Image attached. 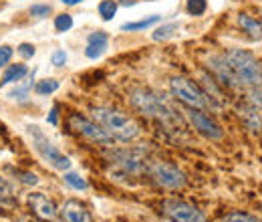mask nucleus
<instances>
[{
	"label": "nucleus",
	"instance_id": "obj_1",
	"mask_svg": "<svg viewBox=\"0 0 262 222\" xmlns=\"http://www.w3.org/2000/svg\"><path fill=\"white\" fill-rule=\"evenodd\" d=\"M93 119L97 122L99 126L103 127L113 139L119 142H131L139 135V126L131 119L129 115L111 109V107H93L91 109Z\"/></svg>",
	"mask_w": 262,
	"mask_h": 222
},
{
	"label": "nucleus",
	"instance_id": "obj_2",
	"mask_svg": "<svg viewBox=\"0 0 262 222\" xmlns=\"http://www.w3.org/2000/svg\"><path fill=\"white\" fill-rule=\"evenodd\" d=\"M224 57L240 85H246V87L262 85V67L252 53L242 51V49H232Z\"/></svg>",
	"mask_w": 262,
	"mask_h": 222
},
{
	"label": "nucleus",
	"instance_id": "obj_3",
	"mask_svg": "<svg viewBox=\"0 0 262 222\" xmlns=\"http://www.w3.org/2000/svg\"><path fill=\"white\" fill-rule=\"evenodd\" d=\"M131 105L139 113H143L147 117H156L160 122H171V119H176L173 109L169 107V103L165 101L164 97L154 93V91H147V89L133 91L131 93Z\"/></svg>",
	"mask_w": 262,
	"mask_h": 222
},
{
	"label": "nucleus",
	"instance_id": "obj_4",
	"mask_svg": "<svg viewBox=\"0 0 262 222\" xmlns=\"http://www.w3.org/2000/svg\"><path fill=\"white\" fill-rule=\"evenodd\" d=\"M29 133H31V137H33V146L34 150L38 152V156L45 159V162H49L55 170H61V172H65L71 168V159L63 156L55 146H53V142L38 129L36 126H29Z\"/></svg>",
	"mask_w": 262,
	"mask_h": 222
},
{
	"label": "nucleus",
	"instance_id": "obj_5",
	"mask_svg": "<svg viewBox=\"0 0 262 222\" xmlns=\"http://www.w3.org/2000/svg\"><path fill=\"white\" fill-rule=\"evenodd\" d=\"M169 87H171V93L173 97H178L182 103H186L188 107L192 109H204L210 105L206 93L198 87L194 81L186 79V77H173L169 81Z\"/></svg>",
	"mask_w": 262,
	"mask_h": 222
},
{
	"label": "nucleus",
	"instance_id": "obj_6",
	"mask_svg": "<svg viewBox=\"0 0 262 222\" xmlns=\"http://www.w3.org/2000/svg\"><path fill=\"white\" fill-rule=\"evenodd\" d=\"M149 174L151 178L167 190H180L186 186V176L182 170H178L169 162H151L149 164Z\"/></svg>",
	"mask_w": 262,
	"mask_h": 222
},
{
	"label": "nucleus",
	"instance_id": "obj_7",
	"mask_svg": "<svg viewBox=\"0 0 262 222\" xmlns=\"http://www.w3.org/2000/svg\"><path fill=\"white\" fill-rule=\"evenodd\" d=\"M145 150H121V152H113V164H115V176H137L143 170L145 164Z\"/></svg>",
	"mask_w": 262,
	"mask_h": 222
},
{
	"label": "nucleus",
	"instance_id": "obj_8",
	"mask_svg": "<svg viewBox=\"0 0 262 222\" xmlns=\"http://www.w3.org/2000/svg\"><path fill=\"white\" fill-rule=\"evenodd\" d=\"M162 210L171 222H206L204 212L184 200H165Z\"/></svg>",
	"mask_w": 262,
	"mask_h": 222
},
{
	"label": "nucleus",
	"instance_id": "obj_9",
	"mask_svg": "<svg viewBox=\"0 0 262 222\" xmlns=\"http://www.w3.org/2000/svg\"><path fill=\"white\" fill-rule=\"evenodd\" d=\"M71 127L81 133L83 137H87L89 142L93 144H101V146H111L113 144V137L99 126L97 122H91L87 117H81V115H73L71 117Z\"/></svg>",
	"mask_w": 262,
	"mask_h": 222
},
{
	"label": "nucleus",
	"instance_id": "obj_10",
	"mask_svg": "<svg viewBox=\"0 0 262 222\" xmlns=\"http://www.w3.org/2000/svg\"><path fill=\"white\" fill-rule=\"evenodd\" d=\"M188 119L192 122L194 129H198V131H200L202 135H206L208 139H222V135H224L222 127L218 126L208 113H204L202 109H192V107H190Z\"/></svg>",
	"mask_w": 262,
	"mask_h": 222
},
{
	"label": "nucleus",
	"instance_id": "obj_11",
	"mask_svg": "<svg viewBox=\"0 0 262 222\" xmlns=\"http://www.w3.org/2000/svg\"><path fill=\"white\" fill-rule=\"evenodd\" d=\"M29 204L38 218H42V220H55L57 218V206L53 204V200L47 194H42V192L29 194Z\"/></svg>",
	"mask_w": 262,
	"mask_h": 222
},
{
	"label": "nucleus",
	"instance_id": "obj_12",
	"mask_svg": "<svg viewBox=\"0 0 262 222\" xmlns=\"http://www.w3.org/2000/svg\"><path fill=\"white\" fill-rule=\"evenodd\" d=\"M61 216L65 222H93L91 212L79 200H67L61 208Z\"/></svg>",
	"mask_w": 262,
	"mask_h": 222
},
{
	"label": "nucleus",
	"instance_id": "obj_13",
	"mask_svg": "<svg viewBox=\"0 0 262 222\" xmlns=\"http://www.w3.org/2000/svg\"><path fill=\"white\" fill-rule=\"evenodd\" d=\"M210 69L216 73V77L220 79V83H222V85H228V87H240V83H238L236 75L232 73V69H230L226 57H212V59H210Z\"/></svg>",
	"mask_w": 262,
	"mask_h": 222
},
{
	"label": "nucleus",
	"instance_id": "obj_14",
	"mask_svg": "<svg viewBox=\"0 0 262 222\" xmlns=\"http://www.w3.org/2000/svg\"><path fill=\"white\" fill-rule=\"evenodd\" d=\"M238 115H240V119L244 122V126L248 127L250 131H254V133H260L262 131V113L254 107V105H240L238 107Z\"/></svg>",
	"mask_w": 262,
	"mask_h": 222
},
{
	"label": "nucleus",
	"instance_id": "obj_15",
	"mask_svg": "<svg viewBox=\"0 0 262 222\" xmlns=\"http://www.w3.org/2000/svg\"><path fill=\"white\" fill-rule=\"evenodd\" d=\"M107 45H109V38H107L105 32H91V34H89V45H87V49H85V55H87L89 59H99V57L105 53Z\"/></svg>",
	"mask_w": 262,
	"mask_h": 222
},
{
	"label": "nucleus",
	"instance_id": "obj_16",
	"mask_svg": "<svg viewBox=\"0 0 262 222\" xmlns=\"http://www.w3.org/2000/svg\"><path fill=\"white\" fill-rule=\"evenodd\" d=\"M238 25L244 29V32H248V36L252 41H260L262 38V25L256 18H252L248 14H240L238 16Z\"/></svg>",
	"mask_w": 262,
	"mask_h": 222
},
{
	"label": "nucleus",
	"instance_id": "obj_17",
	"mask_svg": "<svg viewBox=\"0 0 262 222\" xmlns=\"http://www.w3.org/2000/svg\"><path fill=\"white\" fill-rule=\"evenodd\" d=\"M27 65H10L8 69H6V73L2 75V81H0V85H8V83H16V81H20L25 75H27Z\"/></svg>",
	"mask_w": 262,
	"mask_h": 222
},
{
	"label": "nucleus",
	"instance_id": "obj_18",
	"mask_svg": "<svg viewBox=\"0 0 262 222\" xmlns=\"http://www.w3.org/2000/svg\"><path fill=\"white\" fill-rule=\"evenodd\" d=\"M59 89V81L57 79H45V81H38L36 85H34V91L38 93V95H51V93H55Z\"/></svg>",
	"mask_w": 262,
	"mask_h": 222
},
{
	"label": "nucleus",
	"instance_id": "obj_19",
	"mask_svg": "<svg viewBox=\"0 0 262 222\" xmlns=\"http://www.w3.org/2000/svg\"><path fill=\"white\" fill-rule=\"evenodd\" d=\"M156 23H160V16L154 14V16H149V18H143V21H137V23H125L121 29H123V31H143V29L156 25Z\"/></svg>",
	"mask_w": 262,
	"mask_h": 222
},
{
	"label": "nucleus",
	"instance_id": "obj_20",
	"mask_svg": "<svg viewBox=\"0 0 262 222\" xmlns=\"http://www.w3.org/2000/svg\"><path fill=\"white\" fill-rule=\"evenodd\" d=\"M115 12H117V2L115 0H103L99 4V14H101L103 21H111L115 16Z\"/></svg>",
	"mask_w": 262,
	"mask_h": 222
},
{
	"label": "nucleus",
	"instance_id": "obj_21",
	"mask_svg": "<svg viewBox=\"0 0 262 222\" xmlns=\"http://www.w3.org/2000/svg\"><path fill=\"white\" fill-rule=\"evenodd\" d=\"M180 29L178 23H169V25H162L160 29H156L154 32V41H167L169 36H173V32Z\"/></svg>",
	"mask_w": 262,
	"mask_h": 222
},
{
	"label": "nucleus",
	"instance_id": "obj_22",
	"mask_svg": "<svg viewBox=\"0 0 262 222\" xmlns=\"http://www.w3.org/2000/svg\"><path fill=\"white\" fill-rule=\"evenodd\" d=\"M218 222H262L258 216H252L248 212H232V214H226L224 218H220Z\"/></svg>",
	"mask_w": 262,
	"mask_h": 222
},
{
	"label": "nucleus",
	"instance_id": "obj_23",
	"mask_svg": "<svg viewBox=\"0 0 262 222\" xmlns=\"http://www.w3.org/2000/svg\"><path fill=\"white\" fill-rule=\"evenodd\" d=\"M65 182L71 188H75V190H87V188H89V184H87L79 174H75V172H67Z\"/></svg>",
	"mask_w": 262,
	"mask_h": 222
},
{
	"label": "nucleus",
	"instance_id": "obj_24",
	"mask_svg": "<svg viewBox=\"0 0 262 222\" xmlns=\"http://www.w3.org/2000/svg\"><path fill=\"white\" fill-rule=\"evenodd\" d=\"M71 27H73V16L71 14H59L55 18V29L59 32H67Z\"/></svg>",
	"mask_w": 262,
	"mask_h": 222
},
{
	"label": "nucleus",
	"instance_id": "obj_25",
	"mask_svg": "<svg viewBox=\"0 0 262 222\" xmlns=\"http://www.w3.org/2000/svg\"><path fill=\"white\" fill-rule=\"evenodd\" d=\"M248 103L254 105V107L262 113V85L250 89V93H248Z\"/></svg>",
	"mask_w": 262,
	"mask_h": 222
},
{
	"label": "nucleus",
	"instance_id": "obj_26",
	"mask_svg": "<svg viewBox=\"0 0 262 222\" xmlns=\"http://www.w3.org/2000/svg\"><path fill=\"white\" fill-rule=\"evenodd\" d=\"M206 0H188V12L194 14V16H200L206 12Z\"/></svg>",
	"mask_w": 262,
	"mask_h": 222
},
{
	"label": "nucleus",
	"instance_id": "obj_27",
	"mask_svg": "<svg viewBox=\"0 0 262 222\" xmlns=\"http://www.w3.org/2000/svg\"><path fill=\"white\" fill-rule=\"evenodd\" d=\"M12 202V194H10V186L6 184V180L0 178V204H10Z\"/></svg>",
	"mask_w": 262,
	"mask_h": 222
},
{
	"label": "nucleus",
	"instance_id": "obj_28",
	"mask_svg": "<svg viewBox=\"0 0 262 222\" xmlns=\"http://www.w3.org/2000/svg\"><path fill=\"white\" fill-rule=\"evenodd\" d=\"M31 14H33V16H38V18L49 16V14H51V6H49V4H33V6H31Z\"/></svg>",
	"mask_w": 262,
	"mask_h": 222
},
{
	"label": "nucleus",
	"instance_id": "obj_29",
	"mask_svg": "<svg viewBox=\"0 0 262 222\" xmlns=\"http://www.w3.org/2000/svg\"><path fill=\"white\" fill-rule=\"evenodd\" d=\"M10 59H12V47L2 45V47H0V67H2V65H8Z\"/></svg>",
	"mask_w": 262,
	"mask_h": 222
},
{
	"label": "nucleus",
	"instance_id": "obj_30",
	"mask_svg": "<svg viewBox=\"0 0 262 222\" xmlns=\"http://www.w3.org/2000/svg\"><path fill=\"white\" fill-rule=\"evenodd\" d=\"M51 63L55 65V67H63L67 63V53L65 51H55L53 57H51Z\"/></svg>",
	"mask_w": 262,
	"mask_h": 222
},
{
	"label": "nucleus",
	"instance_id": "obj_31",
	"mask_svg": "<svg viewBox=\"0 0 262 222\" xmlns=\"http://www.w3.org/2000/svg\"><path fill=\"white\" fill-rule=\"evenodd\" d=\"M18 53H20L25 59H31V57H34V47L29 45V43H23V45H18Z\"/></svg>",
	"mask_w": 262,
	"mask_h": 222
},
{
	"label": "nucleus",
	"instance_id": "obj_32",
	"mask_svg": "<svg viewBox=\"0 0 262 222\" xmlns=\"http://www.w3.org/2000/svg\"><path fill=\"white\" fill-rule=\"evenodd\" d=\"M27 95H29V85H27V87H16L14 91L8 93V97H12V99H20V101H25Z\"/></svg>",
	"mask_w": 262,
	"mask_h": 222
},
{
	"label": "nucleus",
	"instance_id": "obj_33",
	"mask_svg": "<svg viewBox=\"0 0 262 222\" xmlns=\"http://www.w3.org/2000/svg\"><path fill=\"white\" fill-rule=\"evenodd\" d=\"M23 176V182L25 184H36L38 182V178L34 176V174H29V172H25V174H20Z\"/></svg>",
	"mask_w": 262,
	"mask_h": 222
},
{
	"label": "nucleus",
	"instance_id": "obj_34",
	"mask_svg": "<svg viewBox=\"0 0 262 222\" xmlns=\"http://www.w3.org/2000/svg\"><path fill=\"white\" fill-rule=\"evenodd\" d=\"M57 113H59V107L55 105V107L51 109V113H49V124H53V126H57Z\"/></svg>",
	"mask_w": 262,
	"mask_h": 222
},
{
	"label": "nucleus",
	"instance_id": "obj_35",
	"mask_svg": "<svg viewBox=\"0 0 262 222\" xmlns=\"http://www.w3.org/2000/svg\"><path fill=\"white\" fill-rule=\"evenodd\" d=\"M63 4H67V6H75V4H79V2H83V0H61Z\"/></svg>",
	"mask_w": 262,
	"mask_h": 222
},
{
	"label": "nucleus",
	"instance_id": "obj_36",
	"mask_svg": "<svg viewBox=\"0 0 262 222\" xmlns=\"http://www.w3.org/2000/svg\"><path fill=\"white\" fill-rule=\"evenodd\" d=\"M121 2H123L125 6H131V4H133V0H121Z\"/></svg>",
	"mask_w": 262,
	"mask_h": 222
},
{
	"label": "nucleus",
	"instance_id": "obj_37",
	"mask_svg": "<svg viewBox=\"0 0 262 222\" xmlns=\"http://www.w3.org/2000/svg\"><path fill=\"white\" fill-rule=\"evenodd\" d=\"M23 222H33V220H23Z\"/></svg>",
	"mask_w": 262,
	"mask_h": 222
}]
</instances>
